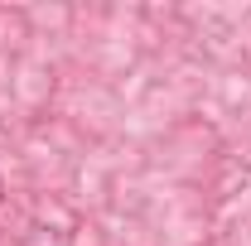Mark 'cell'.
I'll return each mask as SVG.
<instances>
[]
</instances>
